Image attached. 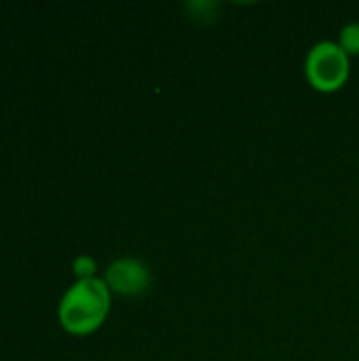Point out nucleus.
Listing matches in <instances>:
<instances>
[{
	"label": "nucleus",
	"mask_w": 359,
	"mask_h": 361,
	"mask_svg": "<svg viewBox=\"0 0 359 361\" xmlns=\"http://www.w3.org/2000/svg\"><path fill=\"white\" fill-rule=\"evenodd\" d=\"M110 311V290L104 279L76 281L59 302L61 326L76 336L95 332Z\"/></svg>",
	"instance_id": "nucleus-1"
},
{
	"label": "nucleus",
	"mask_w": 359,
	"mask_h": 361,
	"mask_svg": "<svg viewBox=\"0 0 359 361\" xmlns=\"http://www.w3.org/2000/svg\"><path fill=\"white\" fill-rule=\"evenodd\" d=\"M351 63L349 55L339 42L324 40L317 42L305 59V74L309 85L320 93H336L349 80Z\"/></svg>",
	"instance_id": "nucleus-2"
},
{
	"label": "nucleus",
	"mask_w": 359,
	"mask_h": 361,
	"mask_svg": "<svg viewBox=\"0 0 359 361\" xmlns=\"http://www.w3.org/2000/svg\"><path fill=\"white\" fill-rule=\"evenodd\" d=\"M108 290L121 296H140L150 288V271L144 262L135 258H121L114 260L104 275Z\"/></svg>",
	"instance_id": "nucleus-3"
},
{
	"label": "nucleus",
	"mask_w": 359,
	"mask_h": 361,
	"mask_svg": "<svg viewBox=\"0 0 359 361\" xmlns=\"http://www.w3.org/2000/svg\"><path fill=\"white\" fill-rule=\"evenodd\" d=\"M339 44L341 49L351 57V55H359V21L347 23L341 34H339Z\"/></svg>",
	"instance_id": "nucleus-4"
},
{
	"label": "nucleus",
	"mask_w": 359,
	"mask_h": 361,
	"mask_svg": "<svg viewBox=\"0 0 359 361\" xmlns=\"http://www.w3.org/2000/svg\"><path fill=\"white\" fill-rule=\"evenodd\" d=\"M72 269H74V275L78 277V281H83V279H93L97 264H95V260L91 256H78L74 260Z\"/></svg>",
	"instance_id": "nucleus-5"
}]
</instances>
